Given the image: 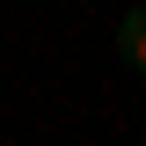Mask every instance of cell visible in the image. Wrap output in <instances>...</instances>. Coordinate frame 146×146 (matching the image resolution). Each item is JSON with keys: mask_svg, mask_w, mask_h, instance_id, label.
I'll use <instances>...</instances> for the list:
<instances>
[{"mask_svg": "<svg viewBox=\"0 0 146 146\" xmlns=\"http://www.w3.org/2000/svg\"><path fill=\"white\" fill-rule=\"evenodd\" d=\"M117 44H124V58H131V66L146 73V15H131L124 29H117Z\"/></svg>", "mask_w": 146, "mask_h": 146, "instance_id": "cell-1", "label": "cell"}]
</instances>
